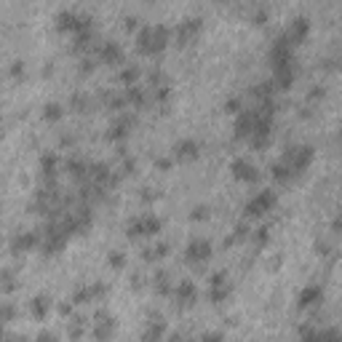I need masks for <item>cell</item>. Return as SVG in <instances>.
Listing matches in <instances>:
<instances>
[{
    "label": "cell",
    "mask_w": 342,
    "mask_h": 342,
    "mask_svg": "<svg viewBox=\"0 0 342 342\" xmlns=\"http://www.w3.org/2000/svg\"><path fill=\"white\" fill-rule=\"evenodd\" d=\"M168 43V30L163 24H145L137 35V49L142 54H158Z\"/></svg>",
    "instance_id": "cell-1"
},
{
    "label": "cell",
    "mask_w": 342,
    "mask_h": 342,
    "mask_svg": "<svg viewBox=\"0 0 342 342\" xmlns=\"http://www.w3.org/2000/svg\"><path fill=\"white\" fill-rule=\"evenodd\" d=\"M278 160L286 168H291V174H300V171H305L313 163V147L310 145H289Z\"/></svg>",
    "instance_id": "cell-2"
},
{
    "label": "cell",
    "mask_w": 342,
    "mask_h": 342,
    "mask_svg": "<svg viewBox=\"0 0 342 342\" xmlns=\"http://www.w3.org/2000/svg\"><path fill=\"white\" fill-rule=\"evenodd\" d=\"M163 222L158 220L155 214H142V217H134L129 225H126V235L131 238H142V235H158Z\"/></svg>",
    "instance_id": "cell-3"
},
{
    "label": "cell",
    "mask_w": 342,
    "mask_h": 342,
    "mask_svg": "<svg viewBox=\"0 0 342 342\" xmlns=\"http://www.w3.org/2000/svg\"><path fill=\"white\" fill-rule=\"evenodd\" d=\"M275 203H278L275 190H260V193L246 203V217H262V214H268Z\"/></svg>",
    "instance_id": "cell-4"
},
{
    "label": "cell",
    "mask_w": 342,
    "mask_h": 342,
    "mask_svg": "<svg viewBox=\"0 0 342 342\" xmlns=\"http://www.w3.org/2000/svg\"><path fill=\"white\" fill-rule=\"evenodd\" d=\"M270 64L273 67H283V64H294V56H291V43L289 37L278 32L275 35V40L270 46Z\"/></svg>",
    "instance_id": "cell-5"
},
{
    "label": "cell",
    "mask_w": 342,
    "mask_h": 342,
    "mask_svg": "<svg viewBox=\"0 0 342 342\" xmlns=\"http://www.w3.org/2000/svg\"><path fill=\"white\" fill-rule=\"evenodd\" d=\"M203 27V19L201 16H185L182 22H179L177 27H174V37H177V43L179 46H185V43H190L193 37L198 35V30Z\"/></svg>",
    "instance_id": "cell-6"
},
{
    "label": "cell",
    "mask_w": 342,
    "mask_h": 342,
    "mask_svg": "<svg viewBox=\"0 0 342 342\" xmlns=\"http://www.w3.org/2000/svg\"><path fill=\"white\" fill-rule=\"evenodd\" d=\"M94 318H97V326H94V337H97V342H107L110 334H112V329H115V318H112V313L104 310V308H99Z\"/></svg>",
    "instance_id": "cell-7"
},
{
    "label": "cell",
    "mask_w": 342,
    "mask_h": 342,
    "mask_svg": "<svg viewBox=\"0 0 342 342\" xmlns=\"http://www.w3.org/2000/svg\"><path fill=\"white\" fill-rule=\"evenodd\" d=\"M208 256H211V243L203 241V238H195V241H190L187 243V249H185V260L187 262H195V265H201L206 262Z\"/></svg>",
    "instance_id": "cell-8"
},
{
    "label": "cell",
    "mask_w": 342,
    "mask_h": 342,
    "mask_svg": "<svg viewBox=\"0 0 342 342\" xmlns=\"http://www.w3.org/2000/svg\"><path fill=\"white\" fill-rule=\"evenodd\" d=\"M35 246H40V230H24V233H16L14 241H11V251H30Z\"/></svg>",
    "instance_id": "cell-9"
},
{
    "label": "cell",
    "mask_w": 342,
    "mask_h": 342,
    "mask_svg": "<svg viewBox=\"0 0 342 342\" xmlns=\"http://www.w3.org/2000/svg\"><path fill=\"white\" fill-rule=\"evenodd\" d=\"M254 126H256L254 110H241L238 115H235V126H233V131H235V137H238V139H249L251 131H254Z\"/></svg>",
    "instance_id": "cell-10"
},
{
    "label": "cell",
    "mask_w": 342,
    "mask_h": 342,
    "mask_svg": "<svg viewBox=\"0 0 342 342\" xmlns=\"http://www.w3.org/2000/svg\"><path fill=\"white\" fill-rule=\"evenodd\" d=\"M131 126H134V115H120V118H115V120H112V126L107 129V139H110V142H123V139L129 137Z\"/></svg>",
    "instance_id": "cell-11"
},
{
    "label": "cell",
    "mask_w": 342,
    "mask_h": 342,
    "mask_svg": "<svg viewBox=\"0 0 342 342\" xmlns=\"http://www.w3.org/2000/svg\"><path fill=\"white\" fill-rule=\"evenodd\" d=\"M308 32H310V19L308 16H294L291 19V27L283 35L289 37V43H302L308 37Z\"/></svg>",
    "instance_id": "cell-12"
},
{
    "label": "cell",
    "mask_w": 342,
    "mask_h": 342,
    "mask_svg": "<svg viewBox=\"0 0 342 342\" xmlns=\"http://www.w3.org/2000/svg\"><path fill=\"white\" fill-rule=\"evenodd\" d=\"M230 168H233V177L241 179V182H256V177H260V174H256V168L246 158H235Z\"/></svg>",
    "instance_id": "cell-13"
},
{
    "label": "cell",
    "mask_w": 342,
    "mask_h": 342,
    "mask_svg": "<svg viewBox=\"0 0 342 342\" xmlns=\"http://www.w3.org/2000/svg\"><path fill=\"white\" fill-rule=\"evenodd\" d=\"M163 334H166L163 318H160L158 313H153V321H147V329H145V334H142V342H160Z\"/></svg>",
    "instance_id": "cell-14"
},
{
    "label": "cell",
    "mask_w": 342,
    "mask_h": 342,
    "mask_svg": "<svg viewBox=\"0 0 342 342\" xmlns=\"http://www.w3.org/2000/svg\"><path fill=\"white\" fill-rule=\"evenodd\" d=\"M198 150H201V145H198L195 139H182L174 145V158L177 160H193V158H198Z\"/></svg>",
    "instance_id": "cell-15"
},
{
    "label": "cell",
    "mask_w": 342,
    "mask_h": 342,
    "mask_svg": "<svg viewBox=\"0 0 342 342\" xmlns=\"http://www.w3.org/2000/svg\"><path fill=\"white\" fill-rule=\"evenodd\" d=\"M99 59L102 62H107V64H118L123 59V51H120V46L115 40H104L99 46Z\"/></svg>",
    "instance_id": "cell-16"
},
{
    "label": "cell",
    "mask_w": 342,
    "mask_h": 342,
    "mask_svg": "<svg viewBox=\"0 0 342 342\" xmlns=\"http://www.w3.org/2000/svg\"><path fill=\"white\" fill-rule=\"evenodd\" d=\"M174 297L182 302V305H190V302H195V297H198L195 283H193V281H179L177 289H174Z\"/></svg>",
    "instance_id": "cell-17"
},
{
    "label": "cell",
    "mask_w": 342,
    "mask_h": 342,
    "mask_svg": "<svg viewBox=\"0 0 342 342\" xmlns=\"http://www.w3.org/2000/svg\"><path fill=\"white\" fill-rule=\"evenodd\" d=\"M321 297H324V289H321L318 283H310V286H305V289L300 291L297 305H300V308H308V305H313V302H318Z\"/></svg>",
    "instance_id": "cell-18"
},
{
    "label": "cell",
    "mask_w": 342,
    "mask_h": 342,
    "mask_svg": "<svg viewBox=\"0 0 342 342\" xmlns=\"http://www.w3.org/2000/svg\"><path fill=\"white\" fill-rule=\"evenodd\" d=\"M123 99H126V104H134V107H139V104L147 102V94L142 86H126V91H123Z\"/></svg>",
    "instance_id": "cell-19"
},
{
    "label": "cell",
    "mask_w": 342,
    "mask_h": 342,
    "mask_svg": "<svg viewBox=\"0 0 342 342\" xmlns=\"http://www.w3.org/2000/svg\"><path fill=\"white\" fill-rule=\"evenodd\" d=\"M56 27H59V30L75 32V27H78V14L75 11H59L56 14Z\"/></svg>",
    "instance_id": "cell-20"
},
{
    "label": "cell",
    "mask_w": 342,
    "mask_h": 342,
    "mask_svg": "<svg viewBox=\"0 0 342 342\" xmlns=\"http://www.w3.org/2000/svg\"><path fill=\"white\" fill-rule=\"evenodd\" d=\"M30 308H32V316L35 318H43L46 313H49V308H51V297H49V294H37Z\"/></svg>",
    "instance_id": "cell-21"
},
{
    "label": "cell",
    "mask_w": 342,
    "mask_h": 342,
    "mask_svg": "<svg viewBox=\"0 0 342 342\" xmlns=\"http://www.w3.org/2000/svg\"><path fill=\"white\" fill-rule=\"evenodd\" d=\"M153 286H155V291L160 294V297H168V294H171V281H168V273L166 270H158L155 273Z\"/></svg>",
    "instance_id": "cell-22"
},
{
    "label": "cell",
    "mask_w": 342,
    "mask_h": 342,
    "mask_svg": "<svg viewBox=\"0 0 342 342\" xmlns=\"http://www.w3.org/2000/svg\"><path fill=\"white\" fill-rule=\"evenodd\" d=\"M118 78H120V83H126V86H137V80H139V67H137V64H126V67L118 72Z\"/></svg>",
    "instance_id": "cell-23"
},
{
    "label": "cell",
    "mask_w": 342,
    "mask_h": 342,
    "mask_svg": "<svg viewBox=\"0 0 342 342\" xmlns=\"http://www.w3.org/2000/svg\"><path fill=\"white\" fill-rule=\"evenodd\" d=\"M56 166H59V158H56L54 153H46L40 158V168H43L46 177H56Z\"/></svg>",
    "instance_id": "cell-24"
},
{
    "label": "cell",
    "mask_w": 342,
    "mask_h": 342,
    "mask_svg": "<svg viewBox=\"0 0 342 342\" xmlns=\"http://www.w3.org/2000/svg\"><path fill=\"white\" fill-rule=\"evenodd\" d=\"M62 115H64V107H62L59 102H49V104L43 107V118H46V120H51V123H56Z\"/></svg>",
    "instance_id": "cell-25"
},
{
    "label": "cell",
    "mask_w": 342,
    "mask_h": 342,
    "mask_svg": "<svg viewBox=\"0 0 342 342\" xmlns=\"http://www.w3.org/2000/svg\"><path fill=\"white\" fill-rule=\"evenodd\" d=\"M291 177H294L291 168H286L281 160H275V163H273V179H278V182H289Z\"/></svg>",
    "instance_id": "cell-26"
},
{
    "label": "cell",
    "mask_w": 342,
    "mask_h": 342,
    "mask_svg": "<svg viewBox=\"0 0 342 342\" xmlns=\"http://www.w3.org/2000/svg\"><path fill=\"white\" fill-rule=\"evenodd\" d=\"M70 107L78 110V112H83V110L91 107V99L86 97V94H72V97H70Z\"/></svg>",
    "instance_id": "cell-27"
},
{
    "label": "cell",
    "mask_w": 342,
    "mask_h": 342,
    "mask_svg": "<svg viewBox=\"0 0 342 342\" xmlns=\"http://www.w3.org/2000/svg\"><path fill=\"white\" fill-rule=\"evenodd\" d=\"M318 339H321V342H339V329H337V326L318 329Z\"/></svg>",
    "instance_id": "cell-28"
},
{
    "label": "cell",
    "mask_w": 342,
    "mask_h": 342,
    "mask_svg": "<svg viewBox=\"0 0 342 342\" xmlns=\"http://www.w3.org/2000/svg\"><path fill=\"white\" fill-rule=\"evenodd\" d=\"M0 289L3 291H14L16 289V281H14L11 270H0Z\"/></svg>",
    "instance_id": "cell-29"
},
{
    "label": "cell",
    "mask_w": 342,
    "mask_h": 342,
    "mask_svg": "<svg viewBox=\"0 0 342 342\" xmlns=\"http://www.w3.org/2000/svg\"><path fill=\"white\" fill-rule=\"evenodd\" d=\"M227 294H230V283H225V286H211V291H208V300H211V302H222Z\"/></svg>",
    "instance_id": "cell-30"
},
{
    "label": "cell",
    "mask_w": 342,
    "mask_h": 342,
    "mask_svg": "<svg viewBox=\"0 0 342 342\" xmlns=\"http://www.w3.org/2000/svg\"><path fill=\"white\" fill-rule=\"evenodd\" d=\"M153 99L160 102V104L168 102V99H171V86H168V83H166V86H155V89H153Z\"/></svg>",
    "instance_id": "cell-31"
},
{
    "label": "cell",
    "mask_w": 342,
    "mask_h": 342,
    "mask_svg": "<svg viewBox=\"0 0 342 342\" xmlns=\"http://www.w3.org/2000/svg\"><path fill=\"white\" fill-rule=\"evenodd\" d=\"M268 238H270V227L265 225V227H260V230L254 233V246H256V249H262V246L268 243Z\"/></svg>",
    "instance_id": "cell-32"
},
{
    "label": "cell",
    "mask_w": 342,
    "mask_h": 342,
    "mask_svg": "<svg viewBox=\"0 0 342 342\" xmlns=\"http://www.w3.org/2000/svg\"><path fill=\"white\" fill-rule=\"evenodd\" d=\"M89 300H91L89 286H78V289H75V294H72V302H75V305H83V302H89Z\"/></svg>",
    "instance_id": "cell-33"
},
{
    "label": "cell",
    "mask_w": 342,
    "mask_h": 342,
    "mask_svg": "<svg viewBox=\"0 0 342 342\" xmlns=\"http://www.w3.org/2000/svg\"><path fill=\"white\" fill-rule=\"evenodd\" d=\"M14 316H16V308L11 305V302H3V305H0V321H14Z\"/></svg>",
    "instance_id": "cell-34"
},
{
    "label": "cell",
    "mask_w": 342,
    "mask_h": 342,
    "mask_svg": "<svg viewBox=\"0 0 342 342\" xmlns=\"http://www.w3.org/2000/svg\"><path fill=\"white\" fill-rule=\"evenodd\" d=\"M246 235H249V225H246V222H238V225L233 227V235H230V241H243Z\"/></svg>",
    "instance_id": "cell-35"
},
{
    "label": "cell",
    "mask_w": 342,
    "mask_h": 342,
    "mask_svg": "<svg viewBox=\"0 0 342 342\" xmlns=\"http://www.w3.org/2000/svg\"><path fill=\"white\" fill-rule=\"evenodd\" d=\"M89 291H91V300H102L104 297V294H107L110 291V286H107V283H94V286H89Z\"/></svg>",
    "instance_id": "cell-36"
},
{
    "label": "cell",
    "mask_w": 342,
    "mask_h": 342,
    "mask_svg": "<svg viewBox=\"0 0 342 342\" xmlns=\"http://www.w3.org/2000/svg\"><path fill=\"white\" fill-rule=\"evenodd\" d=\"M225 110L227 112H235V115H238V112L243 110V102H241V97H230L225 102Z\"/></svg>",
    "instance_id": "cell-37"
},
{
    "label": "cell",
    "mask_w": 342,
    "mask_h": 342,
    "mask_svg": "<svg viewBox=\"0 0 342 342\" xmlns=\"http://www.w3.org/2000/svg\"><path fill=\"white\" fill-rule=\"evenodd\" d=\"M110 265H112L115 270H120L123 265H126V256H123L120 251H110Z\"/></svg>",
    "instance_id": "cell-38"
},
{
    "label": "cell",
    "mask_w": 342,
    "mask_h": 342,
    "mask_svg": "<svg viewBox=\"0 0 342 342\" xmlns=\"http://www.w3.org/2000/svg\"><path fill=\"white\" fill-rule=\"evenodd\" d=\"M208 283H211V286H225V283H227V273L225 270H217L211 278H208Z\"/></svg>",
    "instance_id": "cell-39"
},
{
    "label": "cell",
    "mask_w": 342,
    "mask_h": 342,
    "mask_svg": "<svg viewBox=\"0 0 342 342\" xmlns=\"http://www.w3.org/2000/svg\"><path fill=\"white\" fill-rule=\"evenodd\" d=\"M190 217H193V220H206V217H208V206H195L193 208V211H190Z\"/></svg>",
    "instance_id": "cell-40"
},
{
    "label": "cell",
    "mask_w": 342,
    "mask_h": 342,
    "mask_svg": "<svg viewBox=\"0 0 342 342\" xmlns=\"http://www.w3.org/2000/svg\"><path fill=\"white\" fill-rule=\"evenodd\" d=\"M8 72H11L14 78H19V75H24V62H22V59L11 62V67H8Z\"/></svg>",
    "instance_id": "cell-41"
},
{
    "label": "cell",
    "mask_w": 342,
    "mask_h": 342,
    "mask_svg": "<svg viewBox=\"0 0 342 342\" xmlns=\"http://www.w3.org/2000/svg\"><path fill=\"white\" fill-rule=\"evenodd\" d=\"M134 171H137V160L123 155V174H134Z\"/></svg>",
    "instance_id": "cell-42"
},
{
    "label": "cell",
    "mask_w": 342,
    "mask_h": 342,
    "mask_svg": "<svg viewBox=\"0 0 342 342\" xmlns=\"http://www.w3.org/2000/svg\"><path fill=\"white\" fill-rule=\"evenodd\" d=\"M94 70V59H91V56H83V59H80V72H91Z\"/></svg>",
    "instance_id": "cell-43"
},
{
    "label": "cell",
    "mask_w": 342,
    "mask_h": 342,
    "mask_svg": "<svg viewBox=\"0 0 342 342\" xmlns=\"http://www.w3.org/2000/svg\"><path fill=\"white\" fill-rule=\"evenodd\" d=\"M201 342H225V339H222L220 331H208V334H203V339H201Z\"/></svg>",
    "instance_id": "cell-44"
},
{
    "label": "cell",
    "mask_w": 342,
    "mask_h": 342,
    "mask_svg": "<svg viewBox=\"0 0 342 342\" xmlns=\"http://www.w3.org/2000/svg\"><path fill=\"white\" fill-rule=\"evenodd\" d=\"M155 198H158V193H155V190H150V187H145V190H142V201H155Z\"/></svg>",
    "instance_id": "cell-45"
},
{
    "label": "cell",
    "mask_w": 342,
    "mask_h": 342,
    "mask_svg": "<svg viewBox=\"0 0 342 342\" xmlns=\"http://www.w3.org/2000/svg\"><path fill=\"white\" fill-rule=\"evenodd\" d=\"M35 342H56V337L51 334V331H40V334H37V339Z\"/></svg>",
    "instance_id": "cell-46"
},
{
    "label": "cell",
    "mask_w": 342,
    "mask_h": 342,
    "mask_svg": "<svg viewBox=\"0 0 342 342\" xmlns=\"http://www.w3.org/2000/svg\"><path fill=\"white\" fill-rule=\"evenodd\" d=\"M324 89H321V86H316V89H310V94H308V99H321V97H324Z\"/></svg>",
    "instance_id": "cell-47"
},
{
    "label": "cell",
    "mask_w": 342,
    "mask_h": 342,
    "mask_svg": "<svg viewBox=\"0 0 342 342\" xmlns=\"http://www.w3.org/2000/svg\"><path fill=\"white\" fill-rule=\"evenodd\" d=\"M137 22H139L137 16H126V19H123V27H126V30H134V27H137Z\"/></svg>",
    "instance_id": "cell-48"
},
{
    "label": "cell",
    "mask_w": 342,
    "mask_h": 342,
    "mask_svg": "<svg viewBox=\"0 0 342 342\" xmlns=\"http://www.w3.org/2000/svg\"><path fill=\"white\" fill-rule=\"evenodd\" d=\"M155 166H158L160 171H166V168H171V158H158V160H155Z\"/></svg>",
    "instance_id": "cell-49"
},
{
    "label": "cell",
    "mask_w": 342,
    "mask_h": 342,
    "mask_svg": "<svg viewBox=\"0 0 342 342\" xmlns=\"http://www.w3.org/2000/svg\"><path fill=\"white\" fill-rule=\"evenodd\" d=\"M131 286H134V289H142V275H139V273L131 275Z\"/></svg>",
    "instance_id": "cell-50"
},
{
    "label": "cell",
    "mask_w": 342,
    "mask_h": 342,
    "mask_svg": "<svg viewBox=\"0 0 342 342\" xmlns=\"http://www.w3.org/2000/svg\"><path fill=\"white\" fill-rule=\"evenodd\" d=\"M265 19H268V14H265V8H260V11H254V22H265Z\"/></svg>",
    "instance_id": "cell-51"
},
{
    "label": "cell",
    "mask_w": 342,
    "mask_h": 342,
    "mask_svg": "<svg viewBox=\"0 0 342 342\" xmlns=\"http://www.w3.org/2000/svg\"><path fill=\"white\" fill-rule=\"evenodd\" d=\"M59 310H62V316H70V313H72V305H70V302H62Z\"/></svg>",
    "instance_id": "cell-52"
},
{
    "label": "cell",
    "mask_w": 342,
    "mask_h": 342,
    "mask_svg": "<svg viewBox=\"0 0 342 342\" xmlns=\"http://www.w3.org/2000/svg\"><path fill=\"white\" fill-rule=\"evenodd\" d=\"M166 342H190V339H185L182 334H171V337H168Z\"/></svg>",
    "instance_id": "cell-53"
},
{
    "label": "cell",
    "mask_w": 342,
    "mask_h": 342,
    "mask_svg": "<svg viewBox=\"0 0 342 342\" xmlns=\"http://www.w3.org/2000/svg\"><path fill=\"white\" fill-rule=\"evenodd\" d=\"M0 134H3V131H0Z\"/></svg>",
    "instance_id": "cell-54"
}]
</instances>
